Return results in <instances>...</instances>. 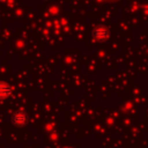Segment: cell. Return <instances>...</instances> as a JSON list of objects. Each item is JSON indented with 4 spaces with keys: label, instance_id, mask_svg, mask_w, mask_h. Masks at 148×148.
I'll return each mask as SVG.
<instances>
[{
    "label": "cell",
    "instance_id": "6da1fadb",
    "mask_svg": "<svg viewBox=\"0 0 148 148\" xmlns=\"http://www.w3.org/2000/svg\"><path fill=\"white\" fill-rule=\"evenodd\" d=\"M12 120H13V124H15L16 126H23V125H25L28 118H27V114L24 112L18 111L12 117Z\"/></svg>",
    "mask_w": 148,
    "mask_h": 148
},
{
    "label": "cell",
    "instance_id": "7a4b0ae2",
    "mask_svg": "<svg viewBox=\"0 0 148 148\" xmlns=\"http://www.w3.org/2000/svg\"><path fill=\"white\" fill-rule=\"evenodd\" d=\"M10 94V88L7 83L0 82V98H5Z\"/></svg>",
    "mask_w": 148,
    "mask_h": 148
}]
</instances>
